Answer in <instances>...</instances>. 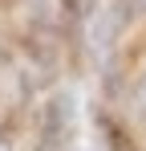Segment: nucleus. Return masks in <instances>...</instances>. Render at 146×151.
<instances>
[{"label":"nucleus","instance_id":"1","mask_svg":"<svg viewBox=\"0 0 146 151\" xmlns=\"http://www.w3.org/2000/svg\"><path fill=\"white\" fill-rule=\"evenodd\" d=\"M73 123H77V102L69 94H57L45 110V131H41L45 151H65V143L73 135Z\"/></svg>","mask_w":146,"mask_h":151}]
</instances>
